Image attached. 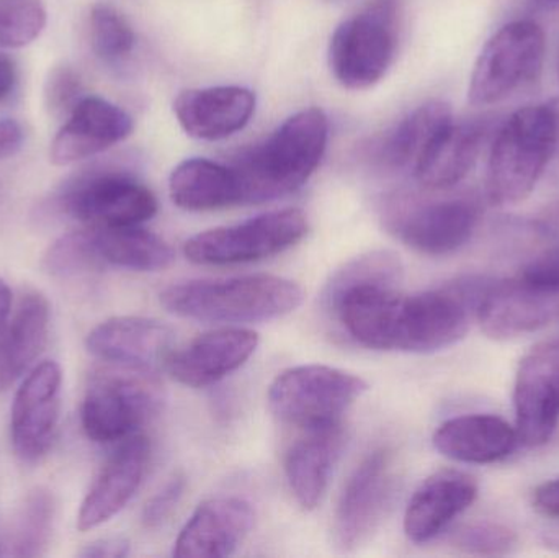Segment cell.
<instances>
[{"label": "cell", "instance_id": "6da1fadb", "mask_svg": "<svg viewBox=\"0 0 559 558\" xmlns=\"http://www.w3.org/2000/svg\"><path fill=\"white\" fill-rule=\"evenodd\" d=\"M483 277H463L416 295L397 285H345L324 290V305L361 346L374 351L430 354L468 334L488 288Z\"/></svg>", "mask_w": 559, "mask_h": 558}, {"label": "cell", "instance_id": "7a4b0ae2", "mask_svg": "<svg viewBox=\"0 0 559 558\" xmlns=\"http://www.w3.org/2000/svg\"><path fill=\"white\" fill-rule=\"evenodd\" d=\"M329 121L324 111L308 108L283 121L262 143L239 153L238 174L245 203H264L295 192L308 182L325 153Z\"/></svg>", "mask_w": 559, "mask_h": 558}, {"label": "cell", "instance_id": "3957f363", "mask_svg": "<svg viewBox=\"0 0 559 558\" xmlns=\"http://www.w3.org/2000/svg\"><path fill=\"white\" fill-rule=\"evenodd\" d=\"M301 287L277 275L190 281L160 294L169 313L202 323L242 324L277 320L302 304Z\"/></svg>", "mask_w": 559, "mask_h": 558}, {"label": "cell", "instance_id": "277c9868", "mask_svg": "<svg viewBox=\"0 0 559 558\" xmlns=\"http://www.w3.org/2000/svg\"><path fill=\"white\" fill-rule=\"evenodd\" d=\"M559 153V98L514 111L496 134L486 167L492 205H518L531 197Z\"/></svg>", "mask_w": 559, "mask_h": 558}, {"label": "cell", "instance_id": "5b68a950", "mask_svg": "<svg viewBox=\"0 0 559 558\" xmlns=\"http://www.w3.org/2000/svg\"><path fill=\"white\" fill-rule=\"evenodd\" d=\"M559 318V249L525 265L514 277L489 282L476 321L495 341L537 333Z\"/></svg>", "mask_w": 559, "mask_h": 558}, {"label": "cell", "instance_id": "8992f818", "mask_svg": "<svg viewBox=\"0 0 559 558\" xmlns=\"http://www.w3.org/2000/svg\"><path fill=\"white\" fill-rule=\"evenodd\" d=\"M400 43V0H371L335 28L329 66L338 84L364 91L386 74Z\"/></svg>", "mask_w": 559, "mask_h": 558}, {"label": "cell", "instance_id": "52a82bcc", "mask_svg": "<svg viewBox=\"0 0 559 558\" xmlns=\"http://www.w3.org/2000/svg\"><path fill=\"white\" fill-rule=\"evenodd\" d=\"M118 369L95 373L82 400V429L97 444L133 438L163 406V390L154 373Z\"/></svg>", "mask_w": 559, "mask_h": 558}, {"label": "cell", "instance_id": "ba28073f", "mask_svg": "<svg viewBox=\"0 0 559 558\" xmlns=\"http://www.w3.org/2000/svg\"><path fill=\"white\" fill-rule=\"evenodd\" d=\"M52 209L87 226H138L157 213L151 189L120 167L98 166L69 179Z\"/></svg>", "mask_w": 559, "mask_h": 558}, {"label": "cell", "instance_id": "9c48e42d", "mask_svg": "<svg viewBox=\"0 0 559 558\" xmlns=\"http://www.w3.org/2000/svg\"><path fill=\"white\" fill-rule=\"evenodd\" d=\"M367 390V382L354 373L311 364L280 373L269 389V406L280 422L312 431L341 425Z\"/></svg>", "mask_w": 559, "mask_h": 558}, {"label": "cell", "instance_id": "30bf717a", "mask_svg": "<svg viewBox=\"0 0 559 558\" xmlns=\"http://www.w3.org/2000/svg\"><path fill=\"white\" fill-rule=\"evenodd\" d=\"M547 52L544 28L532 20H515L491 36L479 52L468 85V102L488 107L540 78Z\"/></svg>", "mask_w": 559, "mask_h": 558}, {"label": "cell", "instance_id": "8fae6325", "mask_svg": "<svg viewBox=\"0 0 559 558\" xmlns=\"http://www.w3.org/2000/svg\"><path fill=\"white\" fill-rule=\"evenodd\" d=\"M306 233L308 218L301 210H277L238 225L200 233L186 242L183 254L202 265L246 264L286 251Z\"/></svg>", "mask_w": 559, "mask_h": 558}, {"label": "cell", "instance_id": "7c38bea8", "mask_svg": "<svg viewBox=\"0 0 559 558\" xmlns=\"http://www.w3.org/2000/svg\"><path fill=\"white\" fill-rule=\"evenodd\" d=\"M481 215L478 200L449 197L401 203L390 210L386 223L407 248L426 256H449L473 238Z\"/></svg>", "mask_w": 559, "mask_h": 558}, {"label": "cell", "instance_id": "4fadbf2b", "mask_svg": "<svg viewBox=\"0 0 559 558\" xmlns=\"http://www.w3.org/2000/svg\"><path fill=\"white\" fill-rule=\"evenodd\" d=\"M394 494L393 459L388 449H374L355 468L338 498L334 543L348 553L370 539L380 526Z\"/></svg>", "mask_w": 559, "mask_h": 558}, {"label": "cell", "instance_id": "5bb4252c", "mask_svg": "<svg viewBox=\"0 0 559 558\" xmlns=\"http://www.w3.org/2000/svg\"><path fill=\"white\" fill-rule=\"evenodd\" d=\"M61 385V367L55 360H46L33 367L16 390L10 416V441L23 464L41 461L55 442Z\"/></svg>", "mask_w": 559, "mask_h": 558}, {"label": "cell", "instance_id": "9a60e30c", "mask_svg": "<svg viewBox=\"0 0 559 558\" xmlns=\"http://www.w3.org/2000/svg\"><path fill=\"white\" fill-rule=\"evenodd\" d=\"M515 431L525 448L548 444L559 425V343L538 344L519 364Z\"/></svg>", "mask_w": 559, "mask_h": 558}, {"label": "cell", "instance_id": "2e32d148", "mask_svg": "<svg viewBox=\"0 0 559 558\" xmlns=\"http://www.w3.org/2000/svg\"><path fill=\"white\" fill-rule=\"evenodd\" d=\"M176 333L163 321L141 317H117L97 324L85 340L92 356L138 372L167 369L176 353Z\"/></svg>", "mask_w": 559, "mask_h": 558}, {"label": "cell", "instance_id": "e0dca14e", "mask_svg": "<svg viewBox=\"0 0 559 558\" xmlns=\"http://www.w3.org/2000/svg\"><path fill=\"white\" fill-rule=\"evenodd\" d=\"M150 458L151 446L144 436L136 435L120 442L82 501L78 514L81 533L108 523L127 508L146 477Z\"/></svg>", "mask_w": 559, "mask_h": 558}, {"label": "cell", "instance_id": "ac0fdd59", "mask_svg": "<svg viewBox=\"0 0 559 558\" xmlns=\"http://www.w3.org/2000/svg\"><path fill=\"white\" fill-rule=\"evenodd\" d=\"M133 118L111 102L95 95L82 97L51 143L52 163L69 166L97 156L121 143L133 131Z\"/></svg>", "mask_w": 559, "mask_h": 558}, {"label": "cell", "instance_id": "d6986e66", "mask_svg": "<svg viewBox=\"0 0 559 558\" xmlns=\"http://www.w3.org/2000/svg\"><path fill=\"white\" fill-rule=\"evenodd\" d=\"M478 491V482L466 472H436L414 491L404 514V533L413 543H430L475 503Z\"/></svg>", "mask_w": 559, "mask_h": 558}, {"label": "cell", "instance_id": "ffe728a7", "mask_svg": "<svg viewBox=\"0 0 559 558\" xmlns=\"http://www.w3.org/2000/svg\"><path fill=\"white\" fill-rule=\"evenodd\" d=\"M259 346V334L246 328H222L195 337L167 364L170 376L186 387L202 389L245 366Z\"/></svg>", "mask_w": 559, "mask_h": 558}, {"label": "cell", "instance_id": "44dd1931", "mask_svg": "<svg viewBox=\"0 0 559 558\" xmlns=\"http://www.w3.org/2000/svg\"><path fill=\"white\" fill-rule=\"evenodd\" d=\"M251 503L236 497L206 500L180 531L174 556L179 558L228 557L245 543L254 526Z\"/></svg>", "mask_w": 559, "mask_h": 558}, {"label": "cell", "instance_id": "7402d4cb", "mask_svg": "<svg viewBox=\"0 0 559 558\" xmlns=\"http://www.w3.org/2000/svg\"><path fill=\"white\" fill-rule=\"evenodd\" d=\"M174 111L190 136L205 141L225 140L251 121L255 95L239 85L190 88L177 95Z\"/></svg>", "mask_w": 559, "mask_h": 558}, {"label": "cell", "instance_id": "603a6c76", "mask_svg": "<svg viewBox=\"0 0 559 558\" xmlns=\"http://www.w3.org/2000/svg\"><path fill=\"white\" fill-rule=\"evenodd\" d=\"M433 448L460 464L489 465L514 454L519 442L515 426L489 413L456 416L442 423L433 435Z\"/></svg>", "mask_w": 559, "mask_h": 558}, {"label": "cell", "instance_id": "cb8c5ba5", "mask_svg": "<svg viewBox=\"0 0 559 558\" xmlns=\"http://www.w3.org/2000/svg\"><path fill=\"white\" fill-rule=\"evenodd\" d=\"M485 136V124L449 121L440 128L414 166L417 182L430 190H447L459 186L475 167Z\"/></svg>", "mask_w": 559, "mask_h": 558}, {"label": "cell", "instance_id": "d4e9b609", "mask_svg": "<svg viewBox=\"0 0 559 558\" xmlns=\"http://www.w3.org/2000/svg\"><path fill=\"white\" fill-rule=\"evenodd\" d=\"M285 455V474L289 490L299 507L314 510L321 503L335 464L344 449L342 425L305 431Z\"/></svg>", "mask_w": 559, "mask_h": 558}, {"label": "cell", "instance_id": "484cf974", "mask_svg": "<svg viewBox=\"0 0 559 558\" xmlns=\"http://www.w3.org/2000/svg\"><path fill=\"white\" fill-rule=\"evenodd\" d=\"M49 313L48 300L39 292H26L20 298L0 343V392L35 367L48 343Z\"/></svg>", "mask_w": 559, "mask_h": 558}, {"label": "cell", "instance_id": "4316f807", "mask_svg": "<svg viewBox=\"0 0 559 558\" xmlns=\"http://www.w3.org/2000/svg\"><path fill=\"white\" fill-rule=\"evenodd\" d=\"M170 199L189 212H210L242 205V189L231 166L203 157L183 161L170 174Z\"/></svg>", "mask_w": 559, "mask_h": 558}, {"label": "cell", "instance_id": "83f0119b", "mask_svg": "<svg viewBox=\"0 0 559 558\" xmlns=\"http://www.w3.org/2000/svg\"><path fill=\"white\" fill-rule=\"evenodd\" d=\"M87 235L100 265L136 272L169 268L176 254L160 236L138 226H88Z\"/></svg>", "mask_w": 559, "mask_h": 558}, {"label": "cell", "instance_id": "f1b7e54d", "mask_svg": "<svg viewBox=\"0 0 559 558\" xmlns=\"http://www.w3.org/2000/svg\"><path fill=\"white\" fill-rule=\"evenodd\" d=\"M453 120L452 108L443 100H429L411 111L380 144L381 163L391 169L416 166L440 128Z\"/></svg>", "mask_w": 559, "mask_h": 558}, {"label": "cell", "instance_id": "f546056e", "mask_svg": "<svg viewBox=\"0 0 559 558\" xmlns=\"http://www.w3.org/2000/svg\"><path fill=\"white\" fill-rule=\"evenodd\" d=\"M56 503L51 491L36 488L16 511L9 533L0 541V556L41 557L48 549L55 524Z\"/></svg>", "mask_w": 559, "mask_h": 558}, {"label": "cell", "instance_id": "4dcf8cb0", "mask_svg": "<svg viewBox=\"0 0 559 558\" xmlns=\"http://www.w3.org/2000/svg\"><path fill=\"white\" fill-rule=\"evenodd\" d=\"M91 41L95 55L107 62L130 56L136 36L124 15L110 3H97L91 12Z\"/></svg>", "mask_w": 559, "mask_h": 558}, {"label": "cell", "instance_id": "1f68e13d", "mask_svg": "<svg viewBox=\"0 0 559 558\" xmlns=\"http://www.w3.org/2000/svg\"><path fill=\"white\" fill-rule=\"evenodd\" d=\"M102 268L88 241L87 229L66 233L43 256V269L51 277L69 281Z\"/></svg>", "mask_w": 559, "mask_h": 558}, {"label": "cell", "instance_id": "d6a6232c", "mask_svg": "<svg viewBox=\"0 0 559 558\" xmlns=\"http://www.w3.org/2000/svg\"><path fill=\"white\" fill-rule=\"evenodd\" d=\"M41 0H0V46L23 48L35 41L46 26Z\"/></svg>", "mask_w": 559, "mask_h": 558}, {"label": "cell", "instance_id": "836d02e7", "mask_svg": "<svg viewBox=\"0 0 559 558\" xmlns=\"http://www.w3.org/2000/svg\"><path fill=\"white\" fill-rule=\"evenodd\" d=\"M452 544L469 556H509L518 547V534L504 524L481 521V523L466 524L455 531Z\"/></svg>", "mask_w": 559, "mask_h": 558}, {"label": "cell", "instance_id": "e575fe53", "mask_svg": "<svg viewBox=\"0 0 559 558\" xmlns=\"http://www.w3.org/2000/svg\"><path fill=\"white\" fill-rule=\"evenodd\" d=\"M82 97V82L75 71L68 66L52 69L46 81L45 98L46 107L55 117L71 114Z\"/></svg>", "mask_w": 559, "mask_h": 558}, {"label": "cell", "instance_id": "d590c367", "mask_svg": "<svg viewBox=\"0 0 559 558\" xmlns=\"http://www.w3.org/2000/svg\"><path fill=\"white\" fill-rule=\"evenodd\" d=\"M187 478L182 472H177L167 480V484L147 501L143 510V524L147 530H157L163 526L170 514L176 510L177 504L182 500L186 491Z\"/></svg>", "mask_w": 559, "mask_h": 558}, {"label": "cell", "instance_id": "8d00e7d4", "mask_svg": "<svg viewBox=\"0 0 559 558\" xmlns=\"http://www.w3.org/2000/svg\"><path fill=\"white\" fill-rule=\"evenodd\" d=\"M534 510L551 521H559V477L545 482L532 497Z\"/></svg>", "mask_w": 559, "mask_h": 558}, {"label": "cell", "instance_id": "74e56055", "mask_svg": "<svg viewBox=\"0 0 559 558\" xmlns=\"http://www.w3.org/2000/svg\"><path fill=\"white\" fill-rule=\"evenodd\" d=\"M130 554V543L123 537H105L87 544L79 556L84 558H123Z\"/></svg>", "mask_w": 559, "mask_h": 558}, {"label": "cell", "instance_id": "f35d334b", "mask_svg": "<svg viewBox=\"0 0 559 558\" xmlns=\"http://www.w3.org/2000/svg\"><path fill=\"white\" fill-rule=\"evenodd\" d=\"M25 131L22 124L12 118L0 120V163L15 156L23 146Z\"/></svg>", "mask_w": 559, "mask_h": 558}, {"label": "cell", "instance_id": "ab89813d", "mask_svg": "<svg viewBox=\"0 0 559 558\" xmlns=\"http://www.w3.org/2000/svg\"><path fill=\"white\" fill-rule=\"evenodd\" d=\"M16 66L9 56L0 55V102L12 95L16 85Z\"/></svg>", "mask_w": 559, "mask_h": 558}, {"label": "cell", "instance_id": "60d3db41", "mask_svg": "<svg viewBox=\"0 0 559 558\" xmlns=\"http://www.w3.org/2000/svg\"><path fill=\"white\" fill-rule=\"evenodd\" d=\"M10 308H12V294H10L9 285L0 278V343H2L7 324H9Z\"/></svg>", "mask_w": 559, "mask_h": 558}, {"label": "cell", "instance_id": "b9f144b4", "mask_svg": "<svg viewBox=\"0 0 559 558\" xmlns=\"http://www.w3.org/2000/svg\"><path fill=\"white\" fill-rule=\"evenodd\" d=\"M542 543H544L547 549L559 553V521H554V523L542 533Z\"/></svg>", "mask_w": 559, "mask_h": 558}, {"label": "cell", "instance_id": "7bdbcfd3", "mask_svg": "<svg viewBox=\"0 0 559 558\" xmlns=\"http://www.w3.org/2000/svg\"><path fill=\"white\" fill-rule=\"evenodd\" d=\"M544 2H559V0H544Z\"/></svg>", "mask_w": 559, "mask_h": 558}, {"label": "cell", "instance_id": "ee69618b", "mask_svg": "<svg viewBox=\"0 0 559 558\" xmlns=\"http://www.w3.org/2000/svg\"><path fill=\"white\" fill-rule=\"evenodd\" d=\"M328 2H342V0H328Z\"/></svg>", "mask_w": 559, "mask_h": 558}]
</instances>
